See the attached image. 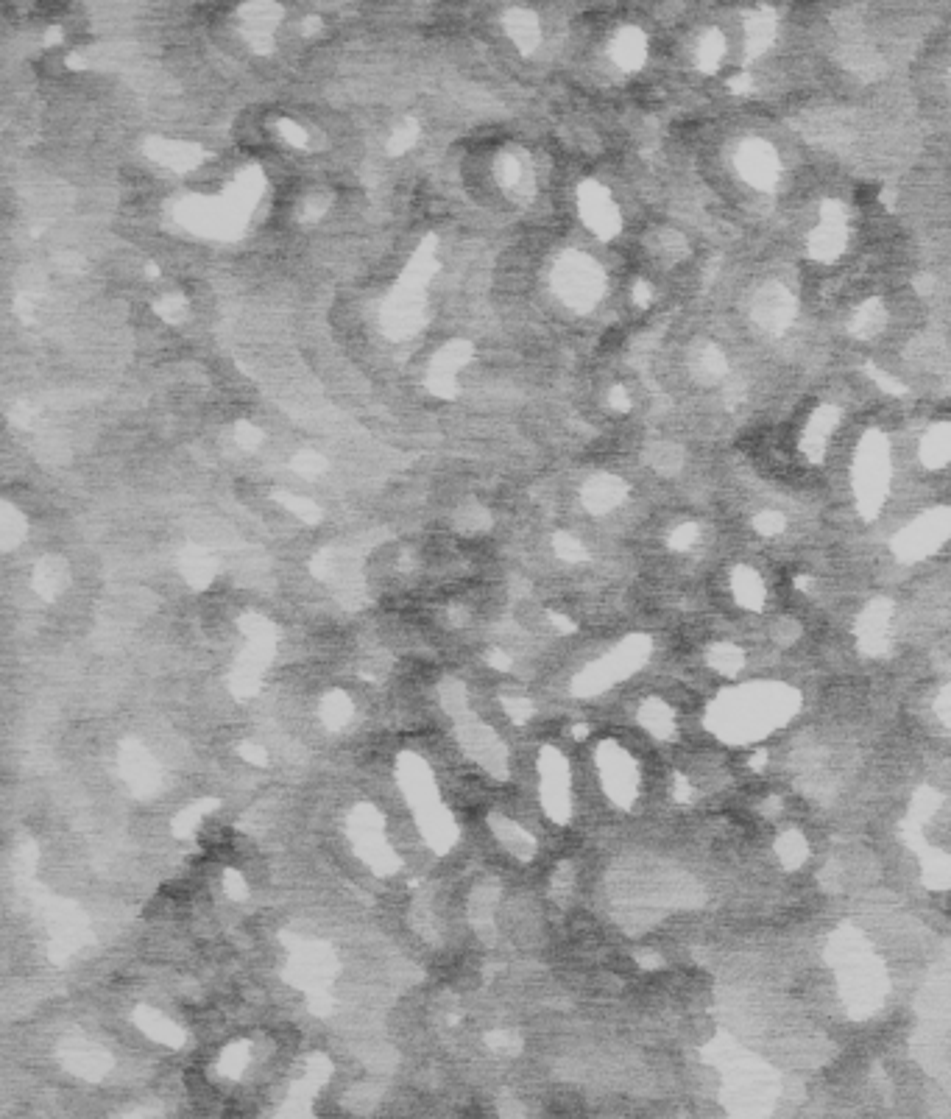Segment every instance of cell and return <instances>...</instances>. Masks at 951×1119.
Returning <instances> with one entry per match:
<instances>
[]
</instances>
